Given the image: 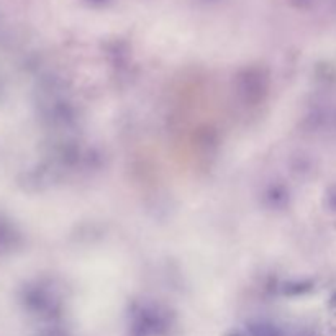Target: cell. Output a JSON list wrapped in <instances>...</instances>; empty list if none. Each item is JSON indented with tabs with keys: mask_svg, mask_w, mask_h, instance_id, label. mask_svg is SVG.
<instances>
[]
</instances>
